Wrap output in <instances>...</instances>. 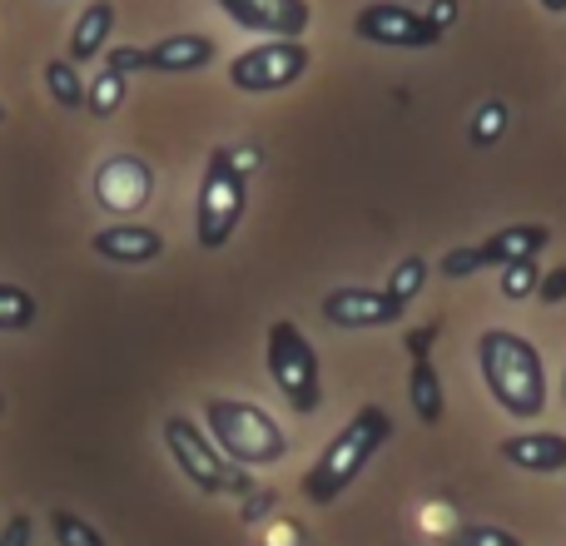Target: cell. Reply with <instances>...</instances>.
<instances>
[{"instance_id": "36", "label": "cell", "mask_w": 566, "mask_h": 546, "mask_svg": "<svg viewBox=\"0 0 566 546\" xmlns=\"http://www.w3.org/2000/svg\"><path fill=\"white\" fill-rule=\"evenodd\" d=\"M0 408H6V398H0Z\"/></svg>"}, {"instance_id": "17", "label": "cell", "mask_w": 566, "mask_h": 546, "mask_svg": "<svg viewBox=\"0 0 566 546\" xmlns=\"http://www.w3.org/2000/svg\"><path fill=\"white\" fill-rule=\"evenodd\" d=\"M408 402H412V418H418L422 428H438L442 412H448L442 378H438V368H432V358H422L408 368Z\"/></svg>"}, {"instance_id": "18", "label": "cell", "mask_w": 566, "mask_h": 546, "mask_svg": "<svg viewBox=\"0 0 566 546\" xmlns=\"http://www.w3.org/2000/svg\"><path fill=\"white\" fill-rule=\"evenodd\" d=\"M45 90L60 109H85V80L70 60H45Z\"/></svg>"}, {"instance_id": "22", "label": "cell", "mask_w": 566, "mask_h": 546, "mask_svg": "<svg viewBox=\"0 0 566 546\" xmlns=\"http://www.w3.org/2000/svg\"><path fill=\"white\" fill-rule=\"evenodd\" d=\"M119 105H125V75H115V70H99L95 85H85V109L95 119H109Z\"/></svg>"}, {"instance_id": "31", "label": "cell", "mask_w": 566, "mask_h": 546, "mask_svg": "<svg viewBox=\"0 0 566 546\" xmlns=\"http://www.w3.org/2000/svg\"><path fill=\"white\" fill-rule=\"evenodd\" d=\"M422 15H428L432 25H438L442 35H448V30H452V20H458V0H432V6L422 10Z\"/></svg>"}, {"instance_id": "34", "label": "cell", "mask_w": 566, "mask_h": 546, "mask_svg": "<svg viewBox=\"0 0 566 546\" xmlns=\"http://www.w3.org/2000/svg\"><path fill=\"white\" fill-rule=\"evenodd\" d=\"M0 125H6V105H0Z\"/></svg>"}, {"instance_id": "6", "label": "cell", "mask_w": 566, "mask_h": 546, "mask_svg": "<svg viewBox=\"0 0 566 546\" xmlns=\"http://www.w3.org/2000/svg\"><path fill=\"white\" fill-rule=\"evenodd\" d=\"M165 448H169V458L179 462V472H185L205 497H219V492H239V497H244L249 492V472L234 468L199 422L179 418V412L175 418H165Z\"/></svg>"}, {"instance_id": "11", "label": "cell", "mask_w": 566, "mask_h": 546, "mask_svg": "<svg viewBox=\"0 0 566 546\" xmlns=\"http://www.w3.org/2000/svg\"><path fill=\"white\" fill-rule=\"evenodd\" d=\"M402 303H392L382 288H328L323 293V318L333 328H388L402 318Z\"/></svg>"}, {"instance_id": "21", "label": "cell", "mask_w": 566, "mask_h": 546, "mask_svg": "<svg viewBox=\"0 0 566 546\" xmlns=\"http://www.w3.org/2000/svg\"><path fill=\"white\" fill-rule=\"evenodd\" d=\"M422 283H428V259L408 254V259H402V264H392L388 283H382V293H388L392 303H402V308H408V303L422 293Z\"/></svg>"}, {"instance_id": "33", "label": "cell", "mask_w": 566, "mask_h": 546, "mask_svg": "<svg viewBox=\"0 0 566 546\" xmlns=\"http://www.w3.org/2000/svg\"><path fill=\"white\" fill-rule=\"evenodd\" d=\"M542 10H547V15H562V10H566V0H542Z\"/></svg>"}, {"instance_id": "1", "label": "cell", "mask_w": 566, "mask_h": 546, "mask_svg": "<svg viewBox=\"0 0 566 546\" xmlns=\"http://www.w3.org/2000/svg\"><path fill=\"white\" fill-rule=\"evenodd\" d=\"M478 368L488 382L492 402H497L507 418L532 422L547 412V363L532 348L522 333L512 328H488L478 338Z\"/></svg>"}, {"instance_id": "30", "label": "cell", "mask_w": 566, "mask_h": 546, "mask_svg": "<svg viewBox=\"0 0 566 546\" xmlns=\"http://www.w3.org/2000/svg\"><path fill=\"white\" fill-rule=\"evenodd\" d=\"M30 537H35V522H30L25 512H15V517L6 522V532H0V546H30Z\"/></svg>"}, {"instance_id": "8", "label": "cell", "mask_w": 566, "mask_h": 546, "mask_svg": "<svg viewBox=\"0 0 566 546\" xmlns=\"http://www.w3.org/2000/svg\"><path fill=\"white\" fill-rule=\"evenodd\" d=\"M353 35L373 40V45H388V50H428L442 40V30L412 6L373 0V6H363L358 15H353Z\"/></svg>"}, {"instance_id": "16", "label": "cell", "mask_w": 566, "mask_h": 546, "mask_svg": "<svg viewBox=\"0 0 566 546\" xmlns=\"http://www.w3.org/2000/svg\"><path fill=\"white\" fill-rule=\"evenodd\" d=\"M109 35H115V6L109 0H90L85 10H80L75 30H70V65H90L95 55H105L109 50Z\"/></svg>"}, {"instance_id": "5", "label": "cell", "mask_w": 566, "mask_h": 546, "mask_svg": "<svg viewBox=\"0 0 566 546\" xmlns=\"http://www.w3.org/2000/svg\"><path fill=\"white\" fill-rule=\"evenodd\" d=\"M269 378H274V388L283 392V402H289L293 412H303V418L318 412V402H323L318 353H313L308 333L293 318H279L274 328H269Z\"/></svg>"}, {"instance_id": "9", "label": "cell", "mask_w": 566, "mask_h": 546, "mask_svg": "<svg viewBox=\"0 0 566 546\" xmlns=\"http://www.w3.org/2000/svg\"><path fill=\"white\" fill-rule=\"evenodd\" d=\"M95 199L99 209H109L115 219H129L155 199V169L135 155H115L95 169Z\"/></svg>"}, {"instance_id": "28", "label": "cell", "mask_w": 566, "mask_h": 546, "mask_svg": "<svg viewBox=\"0 0 566 546\" xmlns=\"http://www.w3.org/2000/svg\"><path fill=\"white\" fill-rule=\"evenodd\" d=\"M442 323H422V328H412L408 338H402V348H408V363H422L432 358V338H438Z\"/></svg>"}, {"instance_id": "10", "label": "cell", "mask_w": 566, "mask_h": 546, "mask_svg": "<svg viewBox=\"0 0 566 546\" xmlns=\"http://www.w3.org/2000/svg\"><path fill=\"white\" fill-rule=\"evenodd\" d=\"M234 25L254 30V35H269V40H303L313 20V6L308 0H214Z\"/></svg>"}, {"instance_id": "14", "label": "cell", "mask_w": 566, "mask_h": 546, "mask_svg": "<svg viewBox=\"0 0 566 546\" xmlns=\"http://www.w3.org/2000/svg\"><path fill=\"white\" fill-rule=\"evenodd\" d=\"M502 462H512L517 472H566V438L562 432H522V438L502 442Z\"/></svg>"}, {"instance_id": "23", "label": "cell", "mask_w": 566, "mask_h": 546, "mask_svg": "<svg viewBox=\"0 0 566 546\" xmlns=\"http://www.w3.org/2000/svg\"><path fill=\"white\" fill-rule=\"evenodd\" d=\"M50 532H55V542L60 546H109L105 537H99V527L95 522H85V517H75V512H50Z\"/></svg>"}, {"instance_id": "19", "label": "cell", "mask_w": 566, "mask_h": 546, "mask_svg": "<svg viewBox=\"0 0 566 546\" xmlns=\"http://www.w3.org/2000/svg\"><path fill=\"white\" fill-rule=\"evenodd\" d=\"M507 125H512V109L502 105V99H482V105H478V115H472V125H468L472 149H492V145H502V135H507Z\"/></svg>"}, {"instance_id": "26", "label": "cell", "mask_w": 566, "mask_h": 546, "mask_svg": "<svg viewBox=\"0 0 566 546\" xmlns=\"http://www.w3.org/2000/svg\"><path fill=\"white\" fill-rule=\"evenodd\" d=\"M438 269H442V279H472V273H478V269H488V264H482V254H478V249H448Z\"/></svg>"}, {"instance_id": "15", "label": "cell", "mask_w": 566, "mask_h": 546, "mask_svg": "<svg viewBox=\"0 0 566 546\" xmlns=\"http://www.w3.org/2000/svg\"><path fill=\"white\" fill-rule=\"evenodd\" d=\"M547 244H552L547 224H502L488 244H478V254H482V264L507 269V264H522V259H537Z\"/></svg>"}, {"instance_id": "20", "label": "cell", "mask_w": 566, "mask_h": 546, "mask_svg": "<svg viewBox=\"0 0 566 546\" xmlns=\"http://www.w3.org/2000/svg\"><path fill=\"white\" fill-rule=\"evenodd\" d=\"M35 313H40L35 293H25L20 283H0V333L30 328V323H35Z\"/></svg>"}, {"instance_id": "35", "label": "cell", "mask_w": 566, "mask_h": 546, "mask_svg": "<svg viewBox=\"0 0 566 546\" xmlns=\"http://www.w3.org/2000/svg\"><path fill=\"white\" fill-rule=\"evenodd\" d=\"M562 398H566V378H562Z\"/></svg>"}, {"instance_id": "4", "label": "cell", "mask_w": 566, "mask_h": 546, "mask_svg": "<svg viewBox=\"0 0 566 546\" xmlns=\"http://www.w3.org/2000/svg\"><path fill=\"white\" fill-rule=\"evenodd\" d=\"M244 199H249L244 169H239L234 155L219 145L205 165V185H199V209H195L199 249H224L229 239H234L239 219H244Z\"/></svg>"}, {"instance_id": "24", "label": "cell", "mask_w": 566, "mask_h": 546, "mask_svg": "<svg viewBox=\"0 0 566 546\" xmlns=\"http://www.w3.org/2000/svg\"><path fill=\"white\" fill-rule=\"evenodd\" d=\"M448 546H527L517 532L507 527H492V522H478V527H458L448 537Z\"/></svg>"}, {"instance_id": "25", "label": "cell", "mask_w": 566, "mask_h": 546, "mask_svg": "<svg viewBox=\"0 0 566 546\" xmlns=\"http://www.w3.org/2000/svg\"><path fill=\"white\" fill-rule=\"evenodd\" d=\"M542 283V269L537 259H522V264H507L502 269V298H532Z\"/></svg>"}, {"instance_id": "3", "label": "cell", "mask_w": 566, "mask_h": 546, "mask_svg": "<svg viewBox=\"0 0 566 546\" xmlns=\"http://www.w3.org/2000/svg\"><path fill=\"white\" fill-rule=\"evenodd\" d=\"M205 422H209L214 448L244 472L274 468V462H283V452H289V438H283V428L274 422V412H264L259 402L209 398L205 402Z\"/></svg>"}, {"instance_id": "32", "label": "cell", "mask_w": 566, "mask_h": 546, "mask_svg": "<svg viewBox=\"0 0 566 546\" xmlns=\"http://www.w3.org/2000/svg\"><path fill=\"white\" fill-rule=\"evenodd\" d=\"M269 502H274V497H269V492H259V497H249L244 517H249V522H254V517H264V507H269Z\"/></svg>"}, {"instance_id": "13", "label": "cell", "mask_w": 566, "mask_h": 546, "mask_svg": "<svg viewBox=\"0 0 566 546\" xmlns=\"http://www.w3.org/2000/svg\"><path fill=\"white\" fill-rule=\"evenodd\" d=\"M219 45L209 35H165L155 45H145V70H159V75H189V70L214 65Z\"/></svg>"}, {"instance_id": "7", "label": "cell", "mask_w": 566, "mask_h": 546, "mask_svg": "<svg viewBox=\"0 0 566 546\" xmlns=\"http://www.w3.org/2000/svg\"><path fill=\"white\" fill-rule=\"evenodd\" d=\"M308 45L303 40H264V45L234 55L229 65V85L244 90V95H274V90H289L308 75Z\"/></svg>"}, {"instance_id": "29", "label": "cell", "mask_w": 566, "mask_h": 546, "mask_svg": "<svg viewBox=\"0 0 566 546\" xmlns=\"http://www.w3.org/2000/svg\"><path fill=\"white\" fill-rule=\"evenodd\" d=\"M537 303H566V264H557L552 273H542V283H537Z\"/></svg>"}, {"instance_id": "2", "label": "cell", "mask_w": 566, "mask_h": 546, "mask_svg": "<svg viewBox=\"0 0 566 546\" xmlns=\"http://www.w3.org/2000/svg\"><path fill=\"white\" fill-rule=\"evenodd\" d=\"M388 438H392L388 408H378V402L358 408V418L343 422V428L333 432L328 448L318 452V462L303 472V497H308L313 507H333V502L363 477V468L378 458V448Z\"/></svg>"}, {"instance_id": "12", "label": "cell", "mask_w": 566, "mask_h": 546, "mask_svg": "<svg viewBox=\"0 0 566 546\" xmlns=\"http://www.w3.org/2000/svg\"><path fill=\"white\" fill-rule=\"evenodd\" d=\"M90 249H95L105 264L139 269V264H155V259L165 254V239H159L149 224H109L90 239Z\"/></svg>"}, {"instance_id": "27", "label": "cell", "mask_w": 566, "mask_h": 546, "mask_svg": "<svg viewBox=\"0 0 566 546\" xmlns=\"http://www.w3.org/2000/svg\"><path fill=\"white\" fill-rule=\"evenodd\" d=\"M105 70H115V75H135V70H145V45H109L105 50Z\"/></svg>"}]
</instances>
